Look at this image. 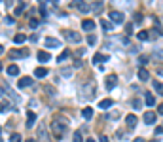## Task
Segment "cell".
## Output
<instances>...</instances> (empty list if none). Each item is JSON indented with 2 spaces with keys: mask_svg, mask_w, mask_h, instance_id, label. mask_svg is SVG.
I'll list each match as a JSON object with an SVG mask.
<instances>
[{
  "mask_svg": "<svg viewBox=\"0 0 163 142\" xmlns=\"http://www.w3.org/2000/svg\"><path fill=\"white\" fill-rule=\"evenodd\" d=\"M68 119L67 117H63V116H55L51 119V133L55 135L57 138H61V136H64V133L68 131Z\"/></svg>",
  "mask_w": 163,
  "mask_h": 142,
  "instance_id": "obj_1",
  "label": "cell"
},
{
  "mask_svg": "<svg viewBox=\"0 0 163 142\" xmlns=\"http://www.w3.org/2000/svg\"><path fill=\"white\" fill-rule=\"evenodd\" d=\"M95 93H97V87H95V82L91 80V82H87V85H82L80 87V91H78V95H80V99L82 101H85V102H89L93 97H95Z\"/></svg>",
  "mask_w": 163,
  "mask_h": 142,
  "instance_id": "obj_2",
  "label": "cell"
},
{
  "mask_svg": "<svg viewBox=\"0 0 163 142\" xmlns=\"http://www.w3.org/2000/svg\"><path fill=\"white\" fill-rule=\"evenodd\" d=\"M63 36L67 38L68 42H74V44L82 42V36H80V32H76V30H63Z\"/></svg>",
  "mask_w": 163,
  "mask_h": 142,
  "instance_id": "obj_3",
  "label": "cell"
},
{
  "mask_svg": "<svg viewBox=\"0 0 163 142\" xmlns=\"http://www.w3.org/2000/svg\"><path fill=\"white\" fill-rule=\"evenodd\" d=\"M116 85H118V76H116V74H108V76H106V80H104V89L112 91Z\"/></svg>",
  "mask_w": 163,
  "mask_h": 142,
  "instance_id": "obj_4",
  "label": "cell"
},
{
  "mask_svg": "<svg viewBox=\"0 0 163 142\" xmlns=\"http://www.w3.org/2000/svg\"><path fill=\"white\" fill-rule=\"evenodd\" d=\"M38 140L40 142H51L49 135H48V129H46V123H40V127H38Z\"/></svg>",
  "mask_w": 163,
  "mask_h": 142,
  "instance_id": "obj_5",
  "label": "cell"
},
{
  "mask_svg": "<svg viewBox=\"0 0 163 142\" xmlns=\"http://www.w3.org/2000/svg\"><path fill=\"white\" fill-rule=\"evenodd\" d=\"M70 8H78V10H82L83 13L89 12V6L85 4V0H72V2H70Z\"/></svg>",
  "mask_w": 163,
  "mask_h": 142,
  "instance_id": "obj_6",
  "label": "cell"
},
{
  "mask_svg": "<svg viewBox=\"0 0 163 142\" xmlns=\"http://www.w3.org/2000/svg\"><path fill=\"white\" fill-rule=\"evenodd\" d=\"M29 55V49H10V59H21V57H27Z\"/></svg>",
  "mask_w": 163,
  "mask_h": 142,
  "instance_id": "obj_7",
  "label": "cell"
},
{
  "mask_svg": "<svg viewBox=\"0 0 163 142\" xmlns=\"http://www.w3.org/2000/svg\"><path fill=\"white\" fill-rule=\"evenodd\" d=\"M44 44H46V48H49V49L59 48V46H61V42H59L57 38H53V36H48V38L44 40Z\"/></svg>",
  "mask_w": 163,
  "mask_h": 142,
  "instance_id": "obj_8",
  "label": "cell"
},
{
  "mask_svg": "<svg viewBox=\"0 0 163 142\" xmlns=\"http://www.w3.org/2000/svg\"><path fill=\"white\" fill-rule=\"evenodd\" d=\"M123 13L118 12V10H114V12H110V21H114V23H123Z\"/></svg>",
  "mask_w": 163,
  "mask_h": 142,
  "instance_id": "obj_9",
  "label": "cell"
},
{
  "mask_svg": "<svg viewBox=\"0 0 163 142\" xmlns=\"http://www.w3.org/2000/svg\"><path fill=\"white\" fill-rule=\"evenodd\" d=\"M108 59H110V57L99 51V53H95V57H93V64H101V63H106Z\"/></svg>",
  "mask_w": 163,
  "mask_h": 142,
  "instance_id": "obj_10",
  "label": "cell"
},
{
  "mask_svg": "<svg viewBox=\"0 0 163 142\" xmlns=\"http://www.w3.org/2000/svg\"><path fill=\"white\" fill-rule=\"evenodd\" d=\"M82 27H83V30L93 32V30H95V21H91V19H83V21H82Z\"/></svg>",
  "mask_w": 163,
  "mask_h": 142,
  "instance_id": "obj_11",
  "label": "cell"
},
{
  "mask_svg": "<svg viewBox=\"0 0 163 142\" xmlns=\"http://www.w3.org/2000/svg\"><path fill=\"white\" fill-rule=\"evenodd\" d=\"M30 85H32V78H29V76L21 78V80H19V83H17L19 89H25V87H30Z\"/></svg>",
  "mask_w": 163,
  "mask_h": 142,
  "instance_id": "obj_12",
  "label": "cell"
},
{
  "mask_svg": "<svg viewBox=\"0 0 163 142\" xmlns=\"http://www.w3.org/2000/svg\"><path fill=\"white\" fill-rule=\"evenodd\" d=\"M156 119H157V117H156L154 112H146V114H144V123H146V125H154Z\"/></svg>",
  "mask_w": 163,
  "mask_h": 142,
  "instance_id": "obj_13",
  "label": "cell"
},
{
  "mask_svg": "<svg viewBox=\"0 0 163 142\" xmlns=\"http://www.w3.org/2000/svg\"><path fill=\"white\" fill-rule=\"evenodd\" d=\"M34 123H36V114L32 112V110H29V112H27V127L30 129Z\"/></svg>",
  "mask_w": 163,
  "mask_h": 142,
  "instance_id": "obj_14",
  "label": "cell"
},
{
  "mask_svg": "<svg viewBox=\"0 0 163 142\" xmlns=\"http://www.w3.org/2000/svg\"><path fill=\"white\" fill-rule=\"evenodd\" d=\"M36 59L40 61V63H48L49 59H51V55L48 51H38V55H36Z\"/></svg>",
  "mask_w": 163,
  "mask_h": 142,
  "instance_id": "obj_15",
  "label": "cell"
},
{
  "mask_svg": "<svg viewBox=\"0 0 163 142\" xmlns=\"http://www.w3.org/2000/svg\"><path fill=\"white\" fill-rule=\"evenodd\" d=\"M101 10H103V0H95L93 6L89 8V12H95V13H101Z\"/></svg>",
  "mask_w": 163,
  "mask_h": 142,
  "instance_id": "obj_16",
  "label": "cell"
},
{
  "mask_svg": "<svg viewBox=\"0 0 163 142\" xmlns=\"http://www.w3.org/2000/svg\"><path fill=\"white\" fill-rule=\"evenodd\" d=\"M112 104H114L112 99H103V101L99 102V108H101V110H108V108H110Z\"/></svg>",
  "mask_w": 163,
  "mask_h": 142,
  "instance_id": "obj_17",
  "label": "cell"
},
{
  "mask_svg": "<svg viewBox=\"0 0 163 142\" xmlns=\"http://www.w3.org/2000/svg\"><path fill=\"white\" fill-rule=\"evenodd\" d=\"M125 123H127V127L133 129V127L137 125V116H135V114H129V116L125 117Z\"/></svg>",
  "mask_w": 163,
  "mask_h": 142,
  "instance_id": "obj_18",
  "label": "cell"
},
{
  "mask_svg": "<svg viewBox=\"0 0 163 142\" xmlns=\"http://www.w3.org/2000/svg\"><path fill=\"white\" fill-rule=\"evenodd\" d=\"M138 78L142 80V82H146V80L150 78V72H148V70H146L144 67H140V68H138Z\"/></svg>",
  "mask_w": 163,
  "mask_h": 142,
  "instance_id": "obj_19",
  "label": "cell"
},
{
  "mask_svg": "<svg viewBox=\"0 0 163 142\" xmlns=\"http://www.w3.org/2000/svg\"><path fill=\"white\" fill-rule=\"evenodd\" d=\"M82 116H83V119H91L93 117V108L91 106H85L83 110H82Z\"/></svg>",
  "mask_w": 163,
  "mask_h": 142,
  "instance_id": "obj_20",
  "label": "cell"
},
{
  "mask_svg": "<svg viewBox=\"0 0 163 142\" xmlns=\"http://www.w3.org/2000/svg\"><path fill=\"white\" fill-rule=\"evenodd\" d=\"M34 76H36V78H46V76H48V68L38 67V68L34 70Z\"/></svg>",
  "mask_w": 163,
  "mask_h": 142,
  "instance_id": "obj_21",
  "label": "cell"
},
{
  "mask_svg": "<svg viewBox=\"0 0 163 142\" xmlns=\"http://www.w3.org/2000/svg\"><path fill=\"white\" fill-rule=\"evenodd\" d=\"M27 40H29V36L23 34V32H19V34L14 36V42H15V44H23V42H27Z\"/></svg>",
  "mask_w": 163,
  "mask_h": 142,
  "instance_id": "obj_22",
  "label": "cell"
},
{
  "mask_svg": "<svg viewBox=\"0 0 163 142\" xmlns=\"http://www.w3.org/2000/svg\"><path fill=\"white\" fill-rule=\"evenodd\" d=\"M6 74H8V76H17V74H19V67H17V64H10Z\"/></svg>",
  "mask_w": 163,
  "mask_h": 142,
  "instance_id": "obj_23",
  "label": "cell"
},
{
  "mask_svg": "<svg viewBox=\"0 0 163 142\" xmlns=\"http://www.w3.org/2000/svg\"><path fill=\"white\" fill-rule=\"evenodd\" d=\"M144 101H146V106H154L156 104V99H154V95H152V93L144 95Z\"/></svg>",
  "mask_w": 163,
  "mask_h": 142,
  "instance_id": "obj_24",
  "label": "cell"
},
{
  "mask_svg": "<svg viewBox=\"0 0 163 142\" xmlns=\"http://www.w3.org/2000/svg\"><path fill=\"white\" fill-rule=\"evenodd\" d=\"M23 10H25V2H23V0H19V4L15 6L14 13H15V15H21V13H23Z\"/></svg>",
  "mask_w": 163,
  "mask_h": 142,
  "instance_id": "obj_25",
  "label": "cell"
},
{
  "mask_svg": "<svg viewBox=\"0 0 163 142\" xmlns=\"http://www.w3.org/2000/svg\"><path fill=\"white\" fill-rule=\"evenodd\" d=\"M152 87L156 89V93H157V95H161V97H163V83H159V82H152Z\"/></svg>",
  "mask_w": 163,
  "mask_h": 142,
  "instance_id": "obj_26",
  "label": "cell"
},
{
  "mask_svg": "<svg viewBox=\"0 0 163 142\" xmlns=\"http://www.w3.org/2000/svg\"><path fill=\"white\" fill-rule=\"evenodd\" d=\"M68 57H70V49H64V51L61 53V55L57 57V61H59V63H64V61H67Z\"/></svg>",
  "mask_w": 163,
  "mask_h": 142,
  "instance_id": "obj_27",
  "label": "cell"
},
{
  "mask_svg": "<svg viewBox=\"0 0 163 142\" xmlns=\"http://www.w3.org/2000/svg\"><path fill=\"white\" fill-rule=\"evenodd\" d=\"M101 27H103L104 30H112V29H114V25L110 23V21H106V19H103V21H101Z\"/></svg>",
  "mask_w": 163,
  "mask_h": 142,
  "instance_id": "obj_28",
  "label": "cell"
},
{
  "mask_svg": "<svg viewBox=\"0 0 163 142\" xmlns=\"http://www.w3.org/2000/svg\"><path fill=\"white\" fill-rule=\"evenodd\" d=\"M137 38H138V40H148V38H150V32H148V30H140L138 34H137Z\"/></svg>",
  "mask_w": 163,
  "mask_h": 142,
  "instance_id": "obj_29",
  "label": "cell"
},
{
  "mask_svg": "<svg viewBox=\"0 0 163 142\" xmlns=\"http://www.w3.org/2000/svg\"><path fill=\"white\" fill-rule=\"evenodd\" d=\"M154 59L163 63V49H156V51H154Z\"/></svg>",
  "mask_w": 163,
  "mask_h": 142,
  "instance_id": "obj_30",
  "label": "cell"
},
{
  "mask_svg": "<svg viewBox=\"0 0 163 142\" xmlns=\"http://www.w3.org/2000/svg\"><path fill=\"white\" fill-rule=\"evenodd\" d=\"M10 142H23V138H21L19 133H14L12 136H10Z\"/></svg>",
  "mask_w": 163,
  "mask_h": 142,
  "instance_id": "obj_31",
  "label": "cell"
},
{
  "mask_svg": "<svg viewBox=\"0 0 163 142\" xmlns=\"http://www.w3.org/2000/svg\"><path fill=\"white\" fill-rule=\"evenodd\" d=\"M29 25H30V29H38V25H40V21H38V19H34V17H32V19L29 21Z\"/></svg>",
  "mask_w": 163,
  "mask_h": 142,
  "instance_id": "obj_32",
  "label": "cell"
},
{
  "mask_svg": "<svg viewBox=\"0 0 163 142\" xmlns=\"http://www.w3.org/2000/svg\"><path fill=\"white\" fill-rule=\"evenodd\" d=\"M133 108H135V110H140V108H142V102H140V99H133Z\"/></svg>",
  "mask_w": 163,
  "mask_h": 142,
  "instance_id": "obj_33",
  "label": "cell"
},
{
  "mask_svg": "<svg viewBox=\"0 0 163 142\" xmlns=\"http://www.w3.org/2000/svg\"><path fill=\"white\" fill-rule=\"evenodd\" d=\"M10 108H12V106H10V102H0V112H8Z\"/></svg>",
  "mask_w": 163,
  "mask_h": 142,
  "instance_id": "obj_34",
  "label": "cell"
},
{
  "mask_svg": "<svg viewBox=\"0 0 163 142\" xmlns=\"http://www.w3.org/2000/svg\"><path fill=\"white\" fill-rule=\"evenodd\" d=\"M148 61H150V57H146V55H140L138 57V63L142 64V67H144V64H148Z\"/></svg>",
  "mask_w": 163,
  "mask_h": 142,
  "instance_id": "obj_35",
  "label": "cell"
},
{
  "mask_svg": "<svg viewBox=\"0 0 163 142\" xmlns=\"http://www.w3.org/2000/svg\"><path fill=\"white\" fill-rule=\"evenodd\" d=\"M72 142H83L82 135H80V133H74V136H72Z\"/></svg>",
  "mask_w": 163,
  "mask_h": 142,
  "instance_id": "obj_36",
  "label": "cell"
},
{
  "mask_svg": "<svg viewBox=\"0 0 163 142\" xmlns=\"http://www.w3.org/2000/svg\"><path fill=\"white\" fill-rule=\"evenodd\" d=\"M87 44H89V46H95V44H97V38H95L93 34H89V36H87Z\"/></svg>",
  "mask_w": 163,
  "mask_h": 142,
  "instance_id": "obj_37",
  "label": "cell"
},
{
  "mask_svg": "<svg viewBox=\"0 0 163 142\" xmlns=\"http://www.w3.org/2000/svg\"><path fill=\"white\" fill-rule=\"evenodd\" d=\"M4 21H6V25H14V23H15V17H10V15H8Z\"/></svg>",
  "mask_w": 163,
  "mask_h": 142,
  "instance_id": "obj_38",
  "label": "cell"
},
{
  "mask_svg": "<svg viewBox=\"0 0 163 142\" xmlns=\"http://www.w3.org/2000/svg\"><path fill=\"white\" fill-rule=\"evenodd\" d=\"M63 76H64V78H70V76H72V70H70V68H64V70H63Z\"/></svg>",
  "mask_w": 163,
  "mask_h": 142,
  "instance_id": "obj_39",
  "label": "cell"
},
{
  "mask_svg": "<svg viewBox=\"0 0 163 142\" xmlns=\"http://www.w3.org/2000/svg\"><path fill=\"white\" fill-rule=\"evenodd\" d=\"M40 15H42V17H46V15H48V12H46V8H44V6L40 8Z\"/></svg>",
  "mask_w": 163,
  "mask_h": 142,
  "instance_id": "obj_40",
  "label": "cell"
},
{
  "mask_svg": "<svg viewBox=\"0 0 163 142\" xmlns=\"http://www.w3.org/2000/svg\"><path fill=\"white\" fill-rule=\"evenodd\" d=\"M135 21L138 23V21H142V13H135Z\"/></svg>",
  "mask_w": 163,
  "mask_h": 142,
  "instance_id": "obj_41",
  "label": "cell"
},
{
  "mask_svg": "<svg viewBox=\"0 0 163 142\" xmlns=\"http://www.w3.org/2000/svg\"><path fill=\"white\" fill-rule=\"evenodd\" d=\"M29 40H30V42H36V40H38V34H30Z\"/></svg>",
  "mask_w": 163,
  "mask_h": 142,
  "instance_id": "obj_42",
  "label": "cell"
},
{
  "mask_svg": "<svg viewBox=\"0 0 163 142\" xmlns=\"http://www.w3.org/2000/svg\"><path fill=\"white\" fill-rule=\"evenodd\" d=\"M8 93V89H6V87H0V97H2V95H6Z\"/></svg>",
  "mask_w": 163,
  "mask_h": 142,
  "instance_id": "obj_43",
  "label": "cell"
},
{
  "mask_svg": "<svg viewBox=\"0 0 163 142\" xmlns=\"http://www.w3.org/2000/svg\"><path fill=\"white\" fill-rule=\"evenodd\" d=\"M163 133V127H156V135H161Z\"/></svg>",
  "mask_w": 163,
  "mask_h": 142,
  "instance_id": "obj_44",
  "label": "cell"
},
{
  "mask_svg": "<svg viewBox=\"0 0 163 142\" xmlns=\"http://www.w3.org/2000/svg\"><path fill=\"white\" fill-rule=\"evenodd\" d=\"M46 91H48L49 95H53V89H51V85H46Z\"/></svg>",
  "mask_w": 163,
  "mask_h": 142,
  "instance_id": "obj_45",
  "label": "cell"
},
{
  "mask_svg": "<svg viewBox=\"0 0 163 142\" xmlns=\"http://www.w3.org/2000/svg\"><path fill=\"white\" fill-rule=\"evenodd\" d=\"M157 112H159V114H161V116H163V102H161V104H159V106H157Z\"/></svg>",
  "mask_w": 163,
  "mask_h": 142,
  "instance_id": "obj_46",
  "label": "cell"
},
{
  "mask_svg": "<svg viewBox=\"0 0 163 142\" xmlns=\"http://www.w3.org/2000/svg\"><path fill=\"white\" fill-rule=\"evenodd\" d=\"M99 142H110V140H108V136H101V140Z\"/></svg>",
  "mask_w": 163,
  "mask_h": 142,
  "instance_id": "obj_47",
  "label": "cell"
},
{
  "mask_svg": "<svg viewBox=\"0 0 163 142\" xmlns=\"http://www.w3.org/2000/svg\"><path fill=\"white\" fill-rule=\"evenodd\" d=\"M157 76H159V78H163V70H157Z\"/></svg>",
  "mask_w": 163,
  "mask_h": 142,
  "instance_id": "obj_48",
  "label": "cell"
},
{
  "mask_svg": "<svg viewBox=\"0 0 163 142\" xmlns=\"http://www.w3.org/2000/svg\"><path fill=\"white\" fill-rule=\"evenodd\" d=\"M2 53H4V46H0V55H2Z\"/></svg>",
  "mask_w": 163,
  "mask_h": 142,
  "instance_id": "obj_49",
  "label": "cell"
},
{
  "mask_svg": "<svg viewBox=\"0 0 163 142\" xmlns=\"http://www.w3.org/2000/svg\"><path fill=\"white\" fill-rule=\"evenodd\" d=\"M135 142H144V140L142 138H135Z\"/></svg>",
  "mask_w": 163,
  "mask_h": 142,
  "instance_id": "obj_50",
  "label": "cell"
},
{
  "mask_svg": "<svg viewBox=\"0 0 163 142\" xmlns=\"http://www.w3.org/2000/svg\"><path fill=\"white\" fill-rule=\"evenodd\" d=\"M25 142H36V140H34V138H29V140H25Z\"/></svg>",
  "mask_w": 163,
  "mask_h": 142,
  "instance_id": "obj_51",
  "label": "cell"
},
{
  "mask_svg": "<svg viewBox=\"0 0 163 142\" xmlns=\"http://www.w3.org/2000/svg\"><path fill=\"white\" fill-rule=\"evenodd\" d=\"M85 142H95V140H93V138H87V140H85Z\"/></svg>",
  "mask_w": 163,
  "mask_h": 142,
  "instance_id": "obj_52",
  "label": "cell"
},
{
  "mask_svg": "<svg viewBox=\"0 0 163 142\" xmlns=\"http://www.w3.org/2000/svg\"><path fill=\"white\" fill-rule=\"evenodd\" d=\"M40 2H42V4H44V2H46V0H40Z\"/></svg>",
  "mask_w": 163,
  "mask_h": 142,
  "instance_id": "obj_53",
  "label": "cell"
},
{
  "mask_svg": "<svg viewBox=\"0 0 163 142\" xmlns=\"http://www.w3.org/2000/svg\"><path fill=\"white\" fill-rule=\"evenodd\" d=\"M0 70H2V63H0Z\"/></svg>",
  "mask_w": 163,
  "mask_h": 142,
  "instance_id": "obj_54",
  "label": "cell"
},
{
  "mask_svg": "<svg viewBox=\"0 0 163 142\" xmlns=\"http://www.w3.org/2000/svg\"><path fill=\"white\" fill-rule=\"evenodd\" d=\"M0 142H4V140H2V136H0Z\"/></svg>",
  "mask_w": 163,
  "mask_h": 142,
  "instance_id": "obj_55",
  "label": "cell"
},
{
  "mask_svg": "<svg viewBox=\"0 0 163 142\" xmlns=\"http://www.w3.org/2000/svg\"><path fill=\"white\" fill-rule=\"evenodd\" d=\"M150 142H157V140H150Z\"/></svg>",
  "mask_w": 163,
  "mask_h": 142,
  "instance_id": "obj_56",
  "label": "cell"
},
{
  "mask_svg": "<svg viewBox=\"0 0 163 142\" xmlns=\"http://www.w3.org/2000/svg\"><path fill=\"white\" fill-rule=\"evenodd\" d=\"M0 2H2V0H0Z\"/></svg>",
  "mask_w": 163,
  "mask_h": 142,
  "instance_id": "obj_57",
  "label": "cell"
},
{
  "mask_svg": "<svg viewBox=\"0 0 163 142\" xmlns=\"http://www.w3.org/2000/svg\"><path fill=\"white\" fill-rule=\"evenodd\" d=\"M55 2H57V0H55Z\"/></svg>",
  "mask_w": 163,
  "mask_h": 142,
  "instance_id": "obj_58",
  "label": "cell"
}]
</instances>
